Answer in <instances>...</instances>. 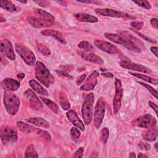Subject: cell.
<instances>
[{
  "instance_id": "obj_16",
  "label": "cell",
  "mask_w": 158,
  "mask_h": 158,
  "mask_svg": "<svg viewBox=\"0 0 158 158\" xmlns=\"http://www.w3.org/2000/svg\"><path fill=\"white\" fill-rule=\"evenodd\" d=\"M27 21L33 27L36 28H47L52 26L53 25V22H48L44 20H43L39 17L30 16L27 18Z\"/></svg>"
},
{
  "instance_id": "obj_2",
  "label": "cell",
  "mask_w": 158,
  "mask_h": 158,
  "mask_svg": "<svg viewBox=\"0 0 158 158\" xmlns=\"http://www.w3.org/2000/svg\"><path fill=\"white\" fill-rule=\"evenodd\" d=\"M3 101L7 113L11 115H15L19 109L20 101L18 97L11 91L6 90L3 95Z\"/></svg>"
},
{
  "instance_id": "obj_17",
  "label": "cell",
  "mask_w": 158,
  "mask_h": 158,
  "mask_svg": "<svg viewBox=\"0 0 158 158\" xmlns=\"http://www.w3.org/2000/svg\"><path fill=\"white\" fill-rule=\"evenodd\" d=\"M66 115L69 120L70 122H72L73 125H74L75 127H77L78 128H79L81 131H85V125L83 122L80 119L75 110H69L66 113Z\"/></svg>"
},
{
  "instance_id": "obj_40",
  "label": "cell",
  "mask_w": 158,
  "mask_h": 158,
  "mask_svg": "<svg viewBox=\"0 0 158 158\" xmlns=\"http://www.w3.org/2000/svg\"><path fill=\"white\" fill-rule=\"evenodd\" d=\"M130 25L133 28L136 30H139L143 27L144 22L142 21H133L130 23Z\"/></svg>"
},
{
  "instance_id": "obj_44",
  "label": "cell",
  "mask_w": 158,
  "mask_h": 158,
  "mask_svg": "<svg viewBox=\"0 0 158 158\" xmlns=\"http://www.w3.org/2000/svg\"><path fill=\"white\" fill-rule=\"evenodd\" d=\"M135 32L136 33H137L139 36H141L142 38H143L144 40H146V41H149V42L152 43H155L156 42L155 40H152V38H149V37H148V36H146V35H143V34H142V33H139V32H138V31H135Z\"/></svg>"
},
{
  "instance_id": "obj_25",
  "label": "cell",
  "mask_w": 158,
  "mask_h": 158,
  "mask_svg": "<svg viewBox=\"0 0 158 158\" xmlns=\"http://www.w3.org/2000/svg\"><path fill=\"white\" fill-rule=\"evenodd\" d=\"M35 14L37 15V17H39L43 20H44L48 22H53L54 20V17L51 15L50 13L40 9H35Z\"/></svg>"
},
{
  "instance_id": "obj_33",
  "label": "cell",
  "mask_w": 158,
  "mask_h": 158,
  "mask_svg": "<svg viewBox=\"0 0 158 158\" xmlns=\"http://www.w3.org/2000/svg\"><path fill=\"white\" fill-rule=\"evenodd\" d=\"M36 47L39 52H40L44 56H49L51 54L50 49L44 44L37 43H36Z\"/></svg>"
},
{
  "instance_id": "obj_11",
  "label": "cell",
  "mask_w": 158,
  "mask_h": 158,
  "mask_svg": "<svg viewBox=\"0 0 158 158\" xmlns=\"http://www.w3.org/2000/svg\"><path fill=\"white\" fill-rule=\"evenodd\" d=\"M24 96L27 98L29 106L31 109L39 110L43 108V104L31 89H28L26 90L24 92Z\"/></svg>"
},
{
  "instance_id": "obj_6",
  "label": "cell",
  "mask_w": 158,
  "mask_h": 158,
  "mask_svg": "<svg viewBox=\"0 0 158 158\" xmlns=\"http://www.w3.org/2000/svg\"><path fill=\"white\" fill-rule=\"evenodd\" d=\"M156 123L157 120L154 116L150 114H145L131 121V124L135 127L148 129L156 126Z\"/></svg>"
},
{
  "instance_id": "obj_31",
  "label": "cell",
  "mask_w": 158,
  "mask_h": 158,
  "mask_svg": "<svg viewBox=\"0 0 158 158\" xmlns=\"http://www.w3.org/2000/svg\"><path fill=\"white\" fill-rule=\"evenodd\" d=\"M40 99L42 100V101L43 102H44V104L48 107H49V109L55 114H58L59 112V107L53 101H52L51 100L48 99V98H43L41 97Z\"/></svg>"
},
{
  "instance_id": "obj_19",
  "label": "cell",
  "mask_w": 158,
  "mask_h": 158,
  "mask_svg": "<svg viewBox=\"0 0 158 158\" xmlns=\"http://www.w3.org/2000/svg\"><path fill=\"white\" fill-rule=\"evenodd\" d=\"M1 83L2 86L4 89H6V90L11 91H17L20 86V84L18 81L10 78H4Z\"/></svg>"
},
{
  "instance_id": "obj_7",
  "label": "cell",
  "mask_w": 158,
  "mask_h": 158,
  "mask_svg": "<svg viewBox=\"0 0 158 158\" xmlns=\"http://www.w3.org/2000/svg\"><path fill=\"white\" fill-rule=\"evenodd\" d=\"M105 113V101L102 98H99L95 106L93 115V124L96 128H99L104 117Z\"/></svg>"
},
{
  "instance_id": "obj_13",
  "label": "cell",
  "mask_w": 158,
  "mask_h": 158,
  "mask_svg": "<svg viewBox=\"0 0 158 158\" xmlns=\"http://www.w3.org/2000/svg\"><path fill=\"white\" fill-rule=\"evenodd\" d=\"M119 65L122 68L130 69L131 70H135V71L146 73H150L152 72V71L148 67L143 66L141 64H138L132 62L130 60H120L119 62Z\"/></svg>"
},
{
  "instance_id": "obj_21",
  "label": "cell",
  "mask_w": 158,
  "mask_h": 158,
  "mask_svg": "<svg viewBox=\"0 0 158 158\" xmlns=\"http://www.w3.org/2000/svg\"><path fill=\"white\" fill-rule=\"evenodd\" d=\"M157 136V129L156 126L148 128L142 133V137L147 141H154Z\"/></svg>"
},
{
  "instance_id": "obj_14",
  "label": "cell",
  "mask_w": 158,
  "mask_h": 158,
  "mask_svg": "<svg viewBox=\"0 0 158 158\" xmlns=\"http://www.w3.org/2000/svg\"><path fill=\"white\" fill-rule=\"evenodd\" d=\"M94 45L102 51L110 54H115L118 52V49L115 45L101 40H96L94 41Z\"/></svg>"
},
{
  "instance_id": "obj_56",
  "label": "cell",
  "mask_w": 158,
  "mask_h": 158,
  "mask_svg": "<svg viewBox=\"0 0 158 158\" xmlns=\"http://www.w3.org/2000/svg\"><path fill=\"white\" fill-rule=\"evenodd\" d=\"M6 21V19H5V18H3L2 16L1 17V20H0V22H5Z\"/></svg>"
},
{
  "instance_id": "obj_58",
  "label": "cell",
  "mask_w": 158,
  "mask_h": 158,
  "mask_svg": "<svg viewBox=\"0 0 158 158\" xmlns=\"http://www.w3.org/2000/svg\"><path fill=\"white\" fill-rule=\"evenodd\" d=\"M19 2H22V3H24V4H25V3H27V1H18Z\"/></svg>"
},
{
  "instance_id": "obj_4",
  "label": "cell",
  "mask_w": 158,
  "mask_h": 158,
  "mask_svg": "<svg viewBox=\"0 0 158 158\" xmlns=\"http://www.w3.org/2000/svg\"><path fill=\"white\" fill-rule=\"evenodd\" d=\"M94 102V94L89 93L85 98L81 106V115L86 125L91 123L93 115V104Z\"/></svg>"
},
{
  "instance_id": "obj_53",
  "label": "cell",
  "mask_w": 158,
  "mask_h": 158,
  "mask_svg": "<svg viewBox=\"0 0 158 158\" xmlns=\"http://www.w3.org/2000/svg\"><path fill=\"white\" fill-rule=\"evenodd\" d=\"M136 155H135V152H131L130 154V155H129V157H130V158H135V157H136Z\"/></svg>"
},
{
  "instance_id": "obj_42",
  "label": "cell",
  "mask_w": 158,
  "mask_h": 158,
  "mask_svg": "<svg viewBox=\"0 0 158 158\" xmlns=\"http://www.w3.org/2000/svg\"><path fill=\"white\" fill-rule=\"evenodd\" d=\"M83 152H84V148L83 147H80L78 148L73 154V157H83Z\"/></svg>"
},
{
  "instance_id": "obj_24",
  "label": "cell",
  "mask_w": 158,
  "mask_h": 158,
  "mask_svg": "<svg viewBox=\"0 0 158 158\" xmlns=\"http://www.w3.org/2000/svg\"><path fill=\"white\" fill-rule=\"evenodd\" d=\"M0 6H1V7L4 9V10L9 12H16L20 10V8L16 6L10 1H7V0L1 1Z\"/></svg>"
},
{
  "instance_id": "obj_8",
  "label": "cell",
  "mask_w": 158,
  "mask_h": 158,
  "mask_svg": "<svg viewBox=\"0 0 158 158\" xmlns=\"http://www.w3.org/2000/svg\"><path fill=\"white\" fill-rule=\"evenodd\" d=\"M1 138L4 143H15L18 139L17 131L12 127L4 125L1 128Z\"/></svg>"
},
{
  "instance_id": "obj_27",
  "label": "cell",
  "mask_w": 158,
  "mask_h": 158,
  "mask_svg": "<svg viewBox=\"0 0 158 158\" xmlns=\"http://www.w3.org/2000/svg\"><path fill=\"white\" fill-rule=\"evenodd\" d=\"M17 127L19 128V130L26 134H29L32 132L35 131L36 128H35L33 126H31L28 123H26L22 121H18L17 122Z\"/></svg>"
},
{
  "instance_id": "obj_5",
  "label": "cell",
  "mask_w": 158,
  "mask_h": 158,
  "mask_svg": "<svg viewBox=\"0 0 158 158\" xmlns=\"http://www.w3.org/2000/svg\"><path fill=\"white\" fill-rule=\"evenodd\" d=\"M15 48L17 52L27 65H35L36 57L33 52L28 47L21 43H16Z\"/></svg>"
},
{
  "instance_id": "obj_9",
  "label": "cell",
  "mask_w": 158,
  "mask_h": 158,
  "mask_svg": "<svg viewBox=\"0 0 158 158\" xmlns=\"http://www.w3.org/2000/svg\"><path fill=\"white\" fill-rule=\"evenodd\" d=\"M95 12L97 14H99L102 16H107V17H117V18H127V19L135 18L127 13L118 11L115 9H109V8H98L95 9Z\"/></svg>"
},
{
  "instance_id": "obj_20",
  "label": "cell",
  "mask_w": 158,
  "mask_h": 158,
  "mask_svg": "<svg viewBox=\"0 0 158 158\" xmlns=\"http://www.w3.org/2000/svg\"><path fill=\"white\" fill-rule=\"evenodd\" d=\"M41 33L44 36L54 37L56 40H57L58 41H59L60 43H61L63 44H67L66 40H65V38L64 37V36L62 35V34L57 30H52V29L44 30L41 31Z\"/></svg>"
},
{
  "instance_id": "obj_51",
  "label": "cell",
  "mask_w": 158,
  "mask_h": 158,
  "mask_svg": "<svg viewBox=\"0 0 158 158\" xmlns=\"http://www.w3.org/2000/svg\"><path fill=\"white\" fill-rule=\"evenodd\" d=\"M102 75L108 78H113V75L111 73H102Z\"/></svg>"
},
{
  "instance_id": "obj_15",
  "label": "cell",
  "mask_w": 158,
  "mask_h": 158,
  "mask_svg": "<svg viewBox=\"0 0 158 158\" xmlns=\"http://www.w3.org/2000/svg\"><path fill=\"white\" fill-rule=\"evenodd\" d=\"M98 77L99 73L97 71H94L92 73L90 74L84 84L80 86V89L84 91H89L94 89L98 83Z\"/></svg>"
},
{
  "instance_id": "obj_50",
  "label": "cell",
  "mask_w": 158,
  "mask_h": 158,
  "mask_svg": "<svg viewBox=\"0 0 158 158\" xmlns=\"http://www.w3.org/2000/svg\"><path fill=\"white\" fill-rule=\"evenodd\" d=\"M17 77L19 79L22 80V79L25 77V73H18L17 75Z\"/></svg>"
},
{
  "instance_id": "obj_52",
  "label": "cell",
  "mask_w": 158,
  "mask_h": 158,
  "mask_svg": "<svg viewBox=\"0 0 158 158\" xmlns=\"http://www.w3.org/2000/svg\"><path fill=\"white\" fill-rule=\"evenodd\" d=\"M57 2H58L62 6H67V2L66 1H57Z\"/></svg>"
},
{
  "instance_id": "obj_35",
  "label": "cell",
  "mask_w": 158,
  "mask_h": 158,
  "mask_svg": "<svg viewBox=\"0 0 158 158\" xmlns=\"http://www.w3.org/2000/svg\"><path fill=\"white\" fill-rule=\"evenodd\" d=\"M35 131H36V133L41 138L44 139L47 141H51V137L48 131L43 130H41V129H36Z\"/></svg>"
},
{
  "instance_id": "obj_23",
  "label": "cell",
  "mask_w": 158,
  "mask_h": 158,
  "mask_svg": "<svg viewBox=\"0 0 158 158\" xmlns=\"http://www.w3.org/2000/svg\"><path fill=\"white\" fill-rule=\"evenodd\" d=\"M27 121L30 123L44 128H48L49 127V122L42 117L30 118L29 119H27Z\"/></svg>"
},
{
  "instance_id": "obj_22",
  "label": "cell",
  "mask_w": 158,
  "mask_h": 158,
  "mask_svg": "<svg viewBox=\"0 0 158 158\" xmlns=\"http://www.w3.org/2000/svg\"><path fill=\"white\" fill-rule=\"evenodd\" d=\"M75 18L80 22H85L89 23H96L98 22V19L93 15L88 14L79 12L74 14Z\"/></svg>"
},
{
  "instance_id": "obj_1",
  "label": "cell",
  "mask_w": 158,
  "mask_h": 158,
  "mask_svg": "<svg viewBox=\"0 0 158 158\" xmlns=\"http://www.w3.org/2000/svg\"><path fill=\"white\" fill-rule=\"evenodd\" d=\"M35 75L36 78L44 86L49 88L54 81V78L44 64L37 61L35 64Z\"/></svg>"
},
{
  "instance_id": "obj_46",
  "label": "cell",
  "mask_w": 158,
  "mask_h": 158,
  "mask_svg": "<svg viewBox=\"0 0 158 158\" xmlns=\"http://www.w3.org/2000/svg\"><path fill=\"white\" fill-rule=\"evenodd\" d=\"M157 21H158V19L157 18H152L150 20V22H151V24L152 25V26L153 27H154L155 28H157L158 27V23H157Z\"/></svg>"
},
{
  "instance_id": "obj_29",
  "label": "cell",
  "mask_w": 158,
  "mask_h": 158,
  "mask_svg": "<svg viewBox=\"0 0 158 158\" xmlns=\"http://www.w3.org/2000/svg\"><path fill=\"white\" fill-rule=\"evenodd\" d=\"M59 102L62 108L65 110H68L70 108V104L67 99V96L64 93H60L59 95Z\"/></svg>"
},
{
  "instance_id": "obj_37",
  "label": "cell",
  "mask_w": 158,
  "mask_h": 158,
  "mask_svg": "<svg viewBox=\"0 0 158 158\" xmlns=\"http://www.w3.org/2000/svg\"><path fill=\"white\" fill-rule=\"evenodd\" d=\"M70 136L73 141H77L80 138L81 133L78 128L75 127H72L70 130Z\"/></svg>"
},
{
  "instance_id": "obj_10",
  "label": "cell",
  "mask_w": 158,
  "mask_h": 158,
  "mask_svg": "<svg viewBox=\"0 0 158 158\" xmlns=\"http://www.w3.org/2000/svg\"><path fill=\"white\" fill-rule=\"evenodd\" d=\"M115 94L113 100V110L115 114H117L121 107V101L123 96V89L121 81L116 78L115 80Z\"/></svg>"
},
{
  "instance_id": "obj_32",
  "label": "cell",
  "mask_w": 158,
  "mask_h": 158,
  "mask_svg": "<svg viewBox=\"0 0 158 158\" xmlns=\"http://www.w3.org/2000/svg\"><path fill=\"white\" fill-rule=\"evenodd\" d=\"M25 157H38V155L33 145H28L25 152Z\"/></svg>"
},
{
  "instance_id": "obj_45",
  "label": "cell",
  "mask_w": 158,
  "mask_h": 158,
  "mask_svg": "<svg viewBox=\"0 0 158 158\" xmlns=\"http://www.w3.org/2000/svg\"><path fill=\"white\" fill-rule=\"evenodd\" d=\"M34 2L36 3L38 5L43 7H47L50 5L49 2L47 1H34Z\"/></svg>"
},
{
  "instance_id": "obj_47",
  "label": "cell",
  "mask_w": 158,
  "mask_h": 158,
  "mask_svg": "<svg viewBox=\"0 0 158 158\" xmlns=\"http://www.w3.org/2000/svg\"><path fill=\"white\" fill-rule=\"evenodd\" d=\"M148 104H149V106L155 111V112H156V114H157V109H158V107H157V106L155 104V103H154L153 102H152V101H149V102H148Z\"/></svg>"
},
{
  "instance_id": "obj_48",
  "label": "cell",
  "mask_w": 158,
  "mask_h": 158,
  "mask_svg": "<svg viewBox=\"0 0 158 158\" xmlns=\"http://www.w3.org/2000/svg\"><path fill=\"white\" fill-rule=\"evenodd\" d=\"M86 74H83L81 75L79 78H78V79L77 80V84L78 85H80L81 83H83V81L85 80V79L86 78Z\"/></svg>"
},
{
  "instance_id": "obj_18",
  "label": "cell",
  "mask_w": 158,
  "mask_h": 158,
  "mask_svg": "<svg viewBox=\"0 0 158 158\" xmlns=\"http://www.w3.org/2000/svg\"><path fill=\"white\" fill-rule=\"evenodd\" d=\"M78 54L83 59H85L86 61L91 62L95 63L99 65L104 64V61L102 59V58L95 54L88 52H83V51H78Z\"/></svg>"
},
{
  "instance_id": "obj_39",
  "label": "cell",
  "mask_w": 158,
  "mask_h": 158,
  "mask_svg": "<svg viewBox=\"0 0 158 158\" xmlns=\"http://www.w3.org/2000/svg\"><path fill=\"white\" fill-rule=\"evenodd\" d=\"M133 2L142 8L148 10L151 8V5L148 1H133Z\"/></svg>"
},
{
  "instance_id": "obj_57",
  "label": "cell",
  "mask_w": 158,
  "mask_h": 158,
  "mask_svg": "<svg viewBox=\"0 0 158 158\" xmlns=\"http://www.w3.org/2000/svg\"><path fill=\"white\" fill-rule=\"evenodd\" d=\"M157 143H156V144H155V145H154V147H155V149H156V151L157 152L158 151V148H157Z\"/></svg>"
},
{
  "instance_id": "obj_41",
  "label": "cell",
  "mask_w": 158,
  "mask_h": 158,
  "mask_svg": "<svg viewBox=\"0 0 158 158\" xmlns=\"http://www.w3.org/2000/svg\"><path fill=\"white\" fill-rule=\"evenodd\" d=\"M138 147L141 150L143 151H149L151 149V146L148 143L143 141H140L138 143Z\"/></svg>"
},
{
  "instance_id": "obj_38",
  "label": "cell",
  "mask_w": 158,
  "mask_h": 158,
  "mask_svg": "<svg viewBox=\"0 0 158 158\" xmlns=\"http://www.w3.org/2000/svg\"><path fill=\"white\" fill-rule=\"evenodd\" d=\"M109 131L107 128L104 127L101 130L100 138H101V140L104 144H106L107 143L109 138Z\"/></svg>"
},
{
  "instance_id": "obj_34",
  "label": "cell",
  "mask_w": 158,
  "mask_h": 158,
  "mask_svg": "<svg viewBox=\"0 0 158 158\" xmlns=\"http://www.w3.org/2000/svg\"><path fill=\"white\" fill-rule=\"evenodd\" d=\"M78 48L84 50L86 52H88L91 51L93 49V46L91 44V43H89L88 41H82L81 42H80L78 44Z\"/></svg>"
},
{
  "instance_id": "obj_30",
  "label": "cell",
  "mask_w": 158,
  "mask_h": 158,
  "mask_svg": "<svg viewBox=\"0 0 158 158\" xmlns=\"http://www.w3.org/2000/svg\"><path fill=\"white\" fill-rule=\"evenodd\" d=\"M130 74L131 75H133L137 78H139L140 79H142L147 82H149L150 83L154 84V85H157V80L156 78H153L152 77H150L148 75H144V74H141V73H133V72H129Z\"/></svg>"
},
{
  "instance_id": "obj_28",
  "label": "cell",
  "mask_w": 158,
  "mask_h": 158,
  "mask_svg": "<svg viewBox=\"0 0 158 158\" xmlns=\"http://www.w3.org/2000/svg\"><path fill=\"white\" fill-rule=\"evenodd\" d=\"M120 34L125 36L129 41H130L132 43H133L135 45H136L139 49H141V48H144L143 43L140 40H139L137 38L131 35L130 33H128L126 31H121V32H120Z\"/></svg>"
},
{
  "instance_id": "obj_36",
  "label": "cell",
  "mask_w": 158,
  "mask_h": 158,
  "mask_svg": "<svg viewBox=\"0 0 158 158\" xmlns=\"http://www.w3.org/2000/svg\"><path fill=\"white\" fill-rule=\"evenodd\" d=\"M136 82H137L138 83H139V85H142L143 86H144V88H146L150 92V93H151L153 96L155 97L156 99H157V91L154 88H153L151 86H150V85H148V84L144 83H143V82H141V81H136Z\"/></svg>"
},
{
  "instance_id": "obj_3",
  "label": "cell",
  "mask_w": 158,
  "mask_h": 158,
  "mask_svg": "<svg viewBox=\"0 0 158 158\" xmlns=\"http://www.w3.org/2000/svg\"><path fill=\"white\" fill-rule=\"evenodd\" d=\"M104 36L107 38L108 40H109L110 41L115 43L120 44L131 51L137 52V53L141 52V49H139L133 43H132L130 41H129L125 36H124L121 34L105 33Z\"/></svg>"
},
{
  "instance_id": "obj_12",
  "label": "cell",
  "mask_w": 158,
  "mask_h": 158,
  "mask_svg": "<svg viewBox=\"0 0 158 158\" xmlns=\"http://www.w3.org/2000/svg\"><path fill=\"white\" fill-rule=\"evenodd\" d=\"M1 52L7 59L14 60L15 59V56L13 46L10 41L7 39H4L1 41L0 43Z\"/></svg>"
},
{
  "instance_id": "obj_55",
  "label": "cell",
  "mask_w": 158,
  "mask_h": 158,
  "mask_svg": "<svg viewBox=\"0 0 158 158\" xmlns=\"http://www.w3.org/2000/svg\"><path fill=\"white\" fill-rule=\"evenodd\" d=\"M80 2H82V3H86V4H89L91 2V1H78Z\"/></svg>"
},
{
  "instance_id": "obj_49",
  "label": "cell",
  "mask_w": 158,
  "mask_h": 158,
  "mask_svg": "<svg viewBox=\"0 0 158 158\" xmlns=\"http://www.w3.org/2000/svg\"><path fill=\"white\" fill-rule=\"evenodd\" d=\"M151 51L155 55L156 57H157V51H158V48L157 46H153L151 48Z\"/></svg>"
},
{
  "instance_id": "obj_26",
  "label": "cell",
  "mask_w": 158,
  "mask_h": 158,
  "mask_svg": "<svg viewBox=\"0 0 158 158\" xmlns=\"http://www.w3.org/2000/svg\"><path fill=\"white\" fill-rule=\"evenodd\" d=\"M29 85L31 87V88L38 93L40 94L43 95V96H48V91L36 80H30L29 81Z\"/></svg>"
},
{
  "instance_id": "obj_43",
  "label": "cell",
  "mask_w": 158,
  "mask_h": 158,
  "mask_svg": "<svg viewBox=\"0 0 158 158\" xmlns=\"http://www.w3.org/2000/svg\"><path fill=\"white\" fill-rule=\"evenodd\" d=\"M57 74L62 77H64V78H72V77H71L69 74H68L67 72H65V71L64 70H56Z\"/></svg>"
},
{
  "instance_id": "obj_54",
  "label": "cell",
  "mask_w": 158,
  "mask_h": 158,
  "mask_svg": "<svg viewBox=\"0 0 158 158\" xmlns=\"http://www.w3.org/2000/svg\"><path fill=\"white\" fill-rule=\"evenodd\" d=\"M138 157H148V156L146 155H144V154H143L142 153H139L138 156Z\"/></svg>"
}]
</instances>
